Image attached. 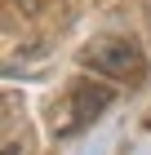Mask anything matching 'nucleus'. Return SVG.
<instances>
[{"mask_svg": "<svg viewBox=\"0 0 151 155\" xmlns=\"http://www.w3.org/2000/svg\"><path fill=\"white\" fill-rule=\"evenodd\" d=\"M5 155H18V142H13V137L5 142Z\"/></svg>", "mask_w": 151, "mask_h": 155, "instance_id": "4", "label": "nucleus"}, {"mask_svg": "<svg viewBox=\"0 0 151 155\" xmlns=\"http://www.w3.org/2000/svg\"><path fill=\"white\" fill-rule=\"evenodd\" d=\"M5 5H9L13 13H27V18H31V13H40V0H5Z\"/></svg>", "mask_w": 151, "mask_h": 155, "instance_id": "3", "label": "nucleus"}, {"mask_svg": "<svg viewBox=\"0 0 151 155\" xmlns=\"http://www.w3.org/2000/svg\"><path fill=\"white\" fill-rule=\"evenodd\" d=\"M111 102H116V89H111V84L76 80V84H71V93H67V102L53 111V133H58V137H67V133H80L84 124H93V120L102 115Z\"/></svg>", "mask_w": 151, "mask_h": 155, "instance_id": "2", "label": "nucleus"}, {"mask_svg": "<svg viewBox=\"0 0 151 155\" xmlns=\"http://www.w3.org/2000/svg\"><path fill=\"white\" fill-rule=\"evenodd\" d=\"M80 67H89V71L107 75L116 84H142L147 80V53L138 49V40H129V36H102L93 45H84L80 49Z\"/></svg>", "mask_w": 151, "mask_h": 155, "instance_id": "1", "label": "nucleus"}]
</instances>
